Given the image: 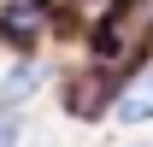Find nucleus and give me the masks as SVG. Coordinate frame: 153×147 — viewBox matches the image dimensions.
<instances>
[{
  "label": "nucleus",
  "mask_w": 153,
  "mask_h": 147,
  "mask_svg": "<svg viewBox=\"0 0 153 147\" xmlns=\"http://www.w3.org/2000/svg\"><path fill=\"white\" fill-rule=\"evenodd\" d=\"M53 24V6L47 0H6L0 6V41L6 47H36Z\"/></svg>",
  "instance_id": "nucleus-1"
},
{
  "label": "nucleus",
  "mask_w": 153,
  "mask_h": 147,
  "mask_svg": "<svg viewBox=\"0 0 153 147\" xmlns=\"http://www.w3.org/2000/svg\"><path fill=\"white\" fill-rule=\"evenodd\" d=\"M112 118L118 124H153V71L124 82V94L112 100Z\"/></svg>",
  "instance_id": "nucleus-2"
},
{
  "label": "nucleus",
  "mask_w": 153,
  "mask_h": 147,
  "mask_svg": "<svg viewBox=\"0 0 153 147\" xmlns=\"http://www.w3.org/2000/svg\"><path fill=\"white\" fill-rule=\"evenodd\" d=\"M41 82H47V65H41V59H24V65H12V71L0 76V100H6V106H24Z\"/></svg>",
  "instance_id": "nucleus-3"
},
{
  "label": "nucleus",
  "mask_w": 153,
  "mask_h": 147,
  "mask_svg": "<svg viewBox=\"0 0 153 147\" xmlns=\"http://www.w3.org/2000/svg\"><path fill=\"white\" fill-rule=\"evenodd\" d=\"M65 106H71L76 118H100V112H106V88H100V76H94V71H88V76H76L71 94H65Z\"/></svg>",
  "instance_id": "nucleus-4"
},
{
  "label": "nucleus",
  "mask_w": 153,
  "mask_h": 147,
  "mask_svg": "<svg viewBox=\"0 0 153 147\" xmlns=\"http://www.w3.org/2000/svg\"><path fill=\"white\" fill-rule=\"evenodd\" d=\"M0 147H18V124H12V112H0Z\"/></svg>",
  "instance_id": "nucleus-5"
}]
</instances>
